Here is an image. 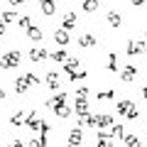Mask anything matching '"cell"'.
Returning a JSON list of instances; mask_svg holds the SVG:
<instances>
[{"mask_svg":"<svg viewBox=\"0 0 147 147\" xmlns=\"http://www.w3.org/2000/svg\"><path fill=\"white\" fill-rule=\"evenodd\" d=\"M20 61H22V52L20 49L5 52L3 57H0V69H15V66H20Z\"/></svg>","mask_w":147,"mask_h":147,"instance_id":"obj_1","label":"cell"},{"mask_svg":"<svg viewBox=\"0 0 147 147\" xmlns=\"http://www.w3.org/2000/svg\"><path fill=\"white\" fill-rule=\"evenodd\" d=\"M39 84V76L37 74H25L22 79H15V91L17 93H27V88L30 86H37Z\"/></svg>","mask_w":147,"mask_h":147,"instance_id":"obj_2","label":"cell"},{"mask_svg":"<svg viewBox=\"0 0 147 147\" xmlns=\"http://www.w3.org/2000/svg\"><path fill=\"white\" fill-rule=\"evenodd\" d=\"M147 54V39H127V57Z\"/></svg>","mask_w":147,"mask_h":147,"instance_id":"obj_3","label":"cell"},{"mask_svg":"<svg viewBox=\"0 0 147 147\" xmlns=\"http://www.w3.org/2000/svg\"><path fill=\"white\" fill-rule=\"evenodd\" d=\"M42 115H39V113H37V110H32V113H27V120H25V125L30 127V130H39V127H42Z\"/></svg>","mask_w":147,"mask_h":147,"instance_id":"obj_4","label":"cell"},{"mask_svg":"<svg viewBox=\"0 0 147 147\" xmlns=\"http://www.w3.org/2000/svg\"><path fill=\"white\" fill-rule=\"evenodd\" d=\"M52 54L47 52V49H42V47H34V49H30V61H44V59H49Z\"/></svg>","mask_w":147,"mask_h":147,"instance_id":"obj_5","label":"cell"},{"mask_svg":"<svg viewBox=\"0 0 147 147\" xmlns=\"http://www.w3.org/2000/svg\"><path fill=\"white\" fill-rule=\"evenodd\" d=\"M47 105L52 110H57V108H61V105H66V93H57V96H52V98L47 100Z\"/></svg>","mask_w":147,"mask_h":147,"instance_id":"obj_6","label":"cell"},{"mask_svg":"<svg viewBox=\"0 0 147 147\" xmlns=\"http://www.w3.org/2000/svg\"><path fill=\"white\" fill-rule=\"evenodd\" d=\"M76 66H79V59L76 57H69V61L64 64V71L71 76V81H76Z\"/></svg>","mask_w":147,"mask_h":147,"instance_id":"obj_7","label":"cell"},{"mask_svg":"<svg viewBox=\"0 0 147 147\" xmlns=\"http://www.w3.org/2000/svg\"><path fill=\"white\" fill-rule=\"evenodd\" d=\"M76 22H79V17H76V12H66L61 20V30H74L76 27Z\"/></svg>","mask_w":147,"mask_h":147,"instance_id":"obj_8","label":"cell"},{"mask_svg":"<svg viewBox=\"0 0 147 147\" xmlns=\"http://www.w3.org/2000/svg\"><path fill=\"white\" fill-rule=\"evenodd\" d=\"M81 140H84V132H81L79 127H74V130L69 132V147H79Z\"/></svg>","mask_w":147,"mask_h":147,"instance_id":"obj_9","label":"cell"},{"mask_svg":"<svg viewBox=\"0 0 147 147\" xmlns=\"http://www.w3.org/2000/svg\"><path fill=\"white\" fill-rule=\"evenodd\" d=\"M39 10H42V15L52 17L54 10H57V5H54V0H39Z\"/></svg>","mask_w":147,"mask_h":147,"instance_id":"obj_10","label":"cell"},{"mask_svg":"<svg viewBox=\"0 0 147 147\" xmlns=\"http://www.w3.org/2000/svg\"><path fill=\"white\" fill-rule=\"evenodd\" d=\"M135 76H137V66L135 64H127V66L123 69V81L130 84V81H135Z\"/></svg>","mask_w":147,"mask_h":147,"instance_id":"obj_11","label":"cell"},{"mask_svg":"<svg viewBox=\"0 0 147 147\" xmlns=\"http://www.w3.org/2000/svg\"><path fill=\"white\" fill-rule=\"evenodd\" d=\"M132 108H135V103H132L130 98H123V100H118V113H120V115H127V113H130Z\"/></svg>","mask_w":147,"mask_h":147,"instance_id":"obj_12","label":"cell"},{"mask_svg":"<svg viewBox=\"0 0 147 147\" xmlns=\"http://www.w3.org/2000/svg\"><path fill=\"white\" fill-rule=\"evenodd\" d=\"M54 42L59 44V47H66L69 44V34H66V30H54Z\"/></svg>","mask_w":147,"mask_h":147,"instance_id":"obj_13","label":"cell"},{"mask_svg":"<svg viewBox=\"0 0 147 147\" xmlns=\"http://www.w3.org/2000/svg\"><path fill=\"white\" fill-rule=\"evenodd\" d=\"M76 115H79V118L88 115V100H86V98H76Z\"/></svg>","mask_w":147,"mask_h":147,"instance_id":"obj_14","label":"cell"},{"mask_svg":"<svg viewBox=\"0 0 147 147\" xmlns=\"http://www.w3.org/2000/svg\"><path fill=\"white\" fill-rule=\"evenodd\" d=\"M59 84H61V79H59V74H57V71H49V74H47V86H49V88H54V91H57V88H59Z\"/></svg>","mask_w":147,"mask_h":147,"instance_id":"obj_15","label":"cell"},{"mask_svg":"<svg viewBox=\"0 0 147 147\" xmlns=\"http://www.w3.org/2000/svg\"><path fill=\"white\" fill-rule=\"evenodd\" d=\"M79 47H84V49L96 47V37H93V34H84V37H79Z\"/></svg>","mask_w":147,"mask_h":147,"instance_id":"obj_16","label":"cell"},{"mask_svg":"<svg viewBox=\"0 0 147 147\" xmlns=\"http://www.w3.org/2000/svg\"><path fill=\"white\" fill-rule=\"evenodd\" d=\"M120 22H123V15H120V12H115V10L108 12V25H110V27H120Z\"/></svg>","mask_w":147,"mask_h":147,"instance_id":"obj_17","label":"cell"},{"mask_svg":"<svg viewBox=\"0 0 147 147\" xmlns=\"http://www.w3.org/2000/svg\"><path fill=\"white\" fill-rule=\"evenodd\" d=\"M96 125H98V127H113V125H115V123H113V118H110V115H105V113H103V115H96Z\"/></svg>","mask_w":147,"mask_h":147,"instance_id":"obj_18","label":"cell"},{"mask_svg":"<svg viewBox=\"0 0 147 147\" xmlns=\"http://www.w3.org/2000/svg\"><path fill=\"white\" fill-rule=\"evenodd\" d=\"M98 5H100V0H84V5H81V7H84V12L91 15V12L98 10Z\"/></svg>","mask_w":147,"mask_h":147,"instance_id":"obj_19","label":"cell"},{"mask_svg":"<svg viewBox=\"0 0 147 147\" xmlns=\"http://www.w3.org/2000/svg\"><path fill=\"white\" fill-rule=\"evenodd\" d=\"M27 37H30L32 42H42V30H39V27H30V30H27Z\"/></svg>","mask_w":147,"mask_h":147,"instance_id":"obj_20","label":"cell"},{"mask_svg":"<svg viewBox=\"0 0 147 147\" xmlns=\"http://www.w3.org/2000/svg\"><path fill=\"white\" fill-rule=\"evenodd\" d=\"M0 20L5 22V25H10V22H17L20 17H17V12H12V10H5L3 15H0Z\"/></svg>","mask_w":147,"mask_h":147,"instance_id":"obj_21","label":"cell"},{"mask_svg":"<svg viewBox=\"0 0 147 147\" xmlns=\"http://www.w3.org/2000/svg\"><path fill=\"white\" fill-rule=\"evenodd\" d=\"M49 59H54V61H59V64H66V61H69V57H66V52H64V49L52 52V57H49Z\"/></svg>","mask_w":147,"mask_h":147,"instance_id":"obj_22","label":"cell"},{"mask_svg":"<svg viewBox=\"0 0 147 147\" xmlns=\"http://www.w3.org/2000/svg\"><path fill=\"white\" fill-rule=\"evenodd\" d=\"M105 66H108V71L115 74V71H118V54L110 52V54H108V64H105Z\"/></svg>","mask_w":147,"mask_h":147,"instance_id":"obj_23","label":"cell"},{"mask_svg":"<svg viewBox=\"0 0 147 147\" xmlns=\"http://www.w3.org/2000/svg\"><path fill=\"white\" fill-rule=\"evenodd\" d=\"M110 137L123 140V137H125V127H123V125H113V127H110Z\"/></svg>","mask_w":147,"mask_h":147,"instance_id":"obj_24","label":"cell"},{"mask_svg":"<svg viewBox=\"0 0 147 147\" xmlns=\"http://www.w3.org/2000/svg\"><path fill=\"white\" fill-rule=\"evenodd\" d=\"M30 147H47V135H39V137H32Z\"/></svg>","mask_w":147,"mask_h":147,"instance_id":"obj_25","label":"cell"},{"mask_svg":"<svg viewBox=\"0 0 147 147\" xmlns=\"http://www.w3.org/2000/svg\"><path fill=\"white\" fill-rule=\"evenodd\" d=\"M25 120H27V118H25V110H17L15 115L10 118V123H12V125H22Z\"/></svg>","mask_w":147,"mask_h":147,"instance_id":"obj_26","label":"cell"},{"mask_svg":"<svg viewBox=\"0 0 147 147\" xmlns=\"http://www.w3.org/2000/svg\"><path fill=\"white\" fill-rule=\"evenodd\" d=\"M17 25H20L22 30H30V27H32V17L30 15H22L20 20H17Z\"/></svg>","mask_w":147,"mask_h":147,"instance_id":"obj_27","label":"cell"},{"mask_svg":"<svg viewBox=\"0 0 147 147\" xmlns=\"http://www.w3.org/2000/svg\"><path fill=\"white\" fill-rule=\"evenodd\" d=\"M123 142H125L127 147H137V145H140V142H137V135H125V137H123Z\"/></svg>","mask_w":147,"mask_h":147,"instance_id":"obj_28","label":"cell"},{"mask_svg":"<svg viewBox=\"0 0 147 147\" xmlns=\"http://www.w3.org/2000/svg\"><path fill=\"white\" fill-rule=\"evenodd\" d=\"M54 113H57V118H69V115H71V110H69L66 105H61V108H57Z\"/></svg>","mask_w":147,"mask_h":147,"instance_id":"obj_29","label":"cell"},{"mask_svg":"<svg viewBox=\"0 0 147 147\" xmlns=\"http://www.w3.org/2000/svg\"><path fill=\"white\" fill-rule=\"evenodd\" d=\"M96 147H113L110 145V137H98L96 140Z\"/></svg>","mask_w":147,"mask_h":147,"instance_id":"obj_30","label":"cell"},{"mask_svg":"<svg viewBox=\"0 0 147 147\" xmlns=\"http://www.w3.org/2000/svg\"><path fill=\"white\" fill-rule=\"evenodd\" d=\"M113 96H115L113 91H100V93H98V100H110Z\"/></svg>","mask_w":147,"mask_h":147,"instance_id":"obj_31","label":"cell"},{"mask_svg":"<svg viewBox=\"0 0 147 147\" xmlns=\"http://www.w3.org/2000/svg\"><path fill=\"white\" fill-rule=\"evenodd\" d=\"M86 96H88V88H86V86L76 88V98H86Z\"/></svg>","mask_w":147,"mask_h":147,"instance_id":"obj_32","label":"cell"},{"mask_svg":"<svg viewBox=\"0 0 147 147\" xmlns=\"http://www.w3.org/2000/svg\"><path fill=\"white\" fill-rule=\"evenodd\" d=\"M137 118H140V110H137V108H132L130 113H127V120H137Z\"/></svg>","mask_w":147,"mask_h":147,"instance_id":"obj_33","label":"cell"},{"mask_svg":"<svg viewBox=\"0 0 147 147\" xmlns=\"http://www.w3.org/2000/svg\"><path fill=\"white\" fill-rule=\"evenodd\" d=\"M49 130H52V127H49V123L44 120V123H42V127H39V132H42V135H49Z\"/></svg>","mask_w":147,"mask_h":147,"instance_id":"obj_34","label":"cell"},{"mask_svg":"<svg viewBox=\"0 0 147 147\" xmlns=\"http://www.w3.org/2000/svg\"><path fill=\"white\" fill-rule=\"evenodd\" d=\"M7 3H10V5H15V7H17V5H25V0H7Z\"/></svg>","mask_w":147,"mask_h":147,"instance_id":"obj_35","label":"cell"},{"mask_svg":"<svg viewBox=\"0 0 147 147\" xmlns=\"http://www.w3.org/2000/svg\"><path fill=\"white\" fill-rule=\"evenodd\" d=\"M130 5H135V7H140V5H145V0H130Z\"/></svg>","mask_w":147,"mask_h":147,"instance_id":"obj_36","label":"cell"},{"mask_svg":"<svg viewBox=\"0 0 147 147\" xmlns=\"http://www.w3.org/2000/svg\"><path fill=\"white\" fill-rule=\"evenodd\" d=\"M5 27H7V25H5V22H3V20H0V37L5 34Z\"/></svg>","mask_w":147,"mask_h":147,"instance_id":"obj_37","label":"cell"},{"mask_svg":"<svg viewBox=\"0 0 147 147\" xmlns=\"http://www.w3.org/2000/svg\"><path fill=\"white\" fill-rule=\"evenodd\" d=\"M3 98H5V91H3V88H0V100H3Z\"/></svg>","mask_w":147,"mask_h":147,"instance_id":"obj_38","label":"cell"},{"mask_svg":"<svg viewBox=\"0 0 147 147\" xmlns=\"http://www.w3.org/2000/svg\"><path fill=\"white\" fill-rule=\"evenodd\" d=\"M142 96H145V98H147V86H145V88H142Z\"/></svg>","mask_w":147,"mask_h":147,"instance_id":"obj_39","label":"cell"},{"mask_svg":"<svg viewBox=\"0 0 147 147\" xmlns=\"http://www.w3.org/2000/svg\"><path fill=\"white\" fill-rule=\"evenodd\" d=\"M145 37H147V27H145Z\"/></svg>","mask_w":147,"mask_h":147,"instance_id":"obj_40","label":"cell"},{"mask_svg":"<svg viewBox=\"0 0 147 147\" xmlns=\"http://www.w3.org/2000/svg\"><path fill=\"white\" fill-rule=\"evenodd\" d=\"M137 147H140V145H137Z\"/></svg>","mask_w":147,"mask_h":147,"instance_id":"obj_41","label":"cell"}]
</instances>
